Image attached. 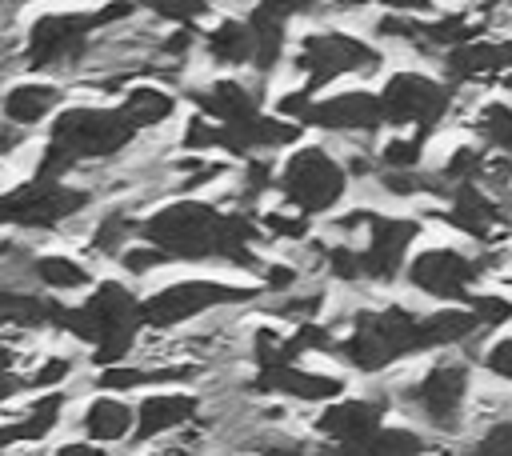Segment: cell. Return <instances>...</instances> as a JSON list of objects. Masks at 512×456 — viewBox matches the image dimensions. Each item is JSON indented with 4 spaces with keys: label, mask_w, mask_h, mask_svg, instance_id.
<instances>
[{
    "label": "cell",
    "mask_w": 512,
    "mask_h": 456,
    "mask_svg": "<svg viewBox=\"0 0 512 456\" xmlns=\"http://www.w3.org/2000/svg\"><path fill=\"white\" fill-rule=\"evenodd\" d=\"M260 232V220L248 212H224L200 196H172L140 220V240L152 244L168 264H228L244 272L264 268L256 252Z\"/></svg>",
    "instance_id": "obj_1"
},
{
    "label": "cell",
    "mask_w": 512,
    "mask_h": 456,
    "mask_svg": "<svg viewBox=\"0 0 512 456\" xmlns=\"http://www.w3.org/2000/svg\"><path fill=\"white\" fill-rule=\"evenodd\" d=\"M140 132L124 120L120 108L108 104H72L48 124V140L40 148V164L32 180H64L80 164L120 156Z\"/></svg>",
    "instance_id": "obj_2"
},
{
    "label": "cell",
    "mask_w": 512,
    "mask_h": 456,
    "mask_svg": "<svg viewBox=\"0 0 512 456\" xmlns=\"http://www.w3.org/2000/svg\"><path fill=\"white\" fill-rule=\"evenodd\" d=\"M144 328V296H136L124 280H100L80 304H68L60 316V332L92 348L100 368L124 364Z\"/></svg>",
    "instance_id": "obj_3"
},
{
    "label": "cell",
    "mask_w": 512,
    "mask_h": 456,
    "mask_svg": "<svg viewBox=\"0 0 512 456\" xmlns=\"http://www.w3.org/2000/svg\"><path fill=\"white\" fill-rule=\"evenodd\" d=\"M336 356L364 372L376 376L408 356H420V312L408 304H380V308H356L348 328L336 332Z\"/></svg>",
    "instance_id": "obj_4"
},
{
    "label": "cell",
    "mask_w": 512,
    "mask_h": 456,
    "mask_svg": "<svg viewBox=\"0 0 512 456\" xmlns=\"http://www.w3.org/2000/svg\"><path fill=\"white\" fill-rule=\"evenodd\" d=\"M136 4H104V8H52L40 12L24 32V68L28 72H56L80 64L92 36L136 16Z\"/></svg>",
    "instance_id": "obj_5"
},
{
    "label": "cell",
    "mask_w": 512,
    "mask_h": 456,
    "mask_svg": "<svg viewBox=\"0 0 512 456\" xmlns=\"http://www.w3.org/2000/svg\"><path fill=\"white\" fill-rule=\"evenodd\" d=\"M276 192L284 208L316 220L328 216L348 192V168L324 144H296L276 172Z\"/></svg>",
    "instance_id": "obj_6"
},
{
    "label": "cell",
    "mask_w": 512,
    "mask_h": 456,
    "mask_svg": "<svg viewBox=\"0 0 512 456\" xmlns=\"http://www.w3.org/2000/svg\"><path fill=\"white\" fill-rule=\"evenodd\" d=\"M384 52L352 32H336V28H320L296 40L292 48V68L304 76V92L316 96L324 84L344 80V76H372L380 72Z\"/></svg>",
    "instance_id": "obj_7"
},
{
    "label": "cell",
    "mask_w": 512,
    "mask_h": 456,
    "mask_svg": "<svg viewBox=\"0 0 512 456\" xmlns=\"http://www.w3.org/2000/svg\"><path fill=\"white\" fill-rule=\"evenodd\" d=\"M380 116L392 132H412L420 140H428L444 116L452 112V96L456 88L448 80H436L428 72L416 68H400L380 84Z\"/></svg>",
    "instance_id": "obj_8"
},
{
    "label": "cell",
    "mask_w": 512,
    "mask_h": 456,
    "mask_svg": "<svg viewBox=\"0 0 512 456\" xmlns=\"http://www.w3.org/2000/svg\"><path fill=\"white\" fill-rule=\"evenodd\" d=\"M264 288H244V284H228L216 276H188V280H172L156 292L144 296V328H184L216 308H236V304H252Z\"/></svg>",
    "instance_id": "obj_9"
},
{
    "label": "cell",
    "mask_w": 512,
    "mask_h": 456,
    "mask_svg": "<svg viewBox=\"0 0 512 456\" xmlns=\"http://www.w3.org/2000/svg\"><path fill=\"white\" fill-rule=\"evenodd\" d=\"M276 116L300 128H320V132H340V136H372L384 124L380 96L368 88H344L332 96H308L304 88H296L276 100Z\"/></svg>",
    "instance_id": "obj_10"
},
{
    "label": "cell",
    "mask_w": 512,
    "mask_h": 456,
    "mask_svg": "<svg viewBox=\"0 0 512 456\" xmlns=\"http://www.w3.org/2000/svg\"><path fill=\"white\" fill-rule=\"evenodd\" d=\"M92 204V192L68 180H24L0 192V228L20 232H52L80 216Z\"/></svg>",
    "instance_id": "obj_11"
},
{
    "label": "cell",
    "mask_w": 512,
    "mask_h": 456,
    "mask_svg": "<svg viewBox=\"0 0 512 456\" xmlns=\"http://www.w3.org/2000/svg\"><path fill=\"white\" fill-rule=\"evenodd\" d=\"M468 392H472V368L464 356H436L408 388L404 400L408 408L436 432H456L464 424V408H468Z\"/></svg>",
    "instance_id": "obj_12"
},
{
    "label": "cell",
    "mask_w": 512,
    "mask_h": 456,
    "mask_svg": "<svg viewBox=\"0 0 512 456\" xmlns=\"http://www.w3.org/2000/svg\"><path fill=\"white\" fill-rule=\"evenodd\" d=\"M484 272H488L484 256H472L452 244H428L408 260L404 280L412 292L452 308V304H468L476 296V284L484 280Z\"/></svg>",
    "instance_id": "obj_13"
},
{
    "label": "cell",
    "mask_w": 512,
    "mask_h": 456,
    "mask_svg": "<svg viewBox=\"0 0 512 456\" xmlns=\"http://www.w3.org/2000/svg\"><path fill=\"white\" fill-rule=\"evenodd\" d=\"M424 224L416 216H388V212H372L368 208V224L364 232L352 240L360 252V272L364 284H392L400 280V272L408 268V252L420 240Z\"/></svg>",
    "instance_id": "obj_14"
},
{
    "label": "cell",
    "mask_w": 512,
    "mask_h": 456,
    "mask_svg": "<svg viewBox=\"0 0 512 456\" xmlns=\"http://www.w3.org/2000/svg\"><path fill=\"white\" fill-rule=\"evenodd\" d=\"M440 216L448 228H456L460 236H468L476 244H492L508 224L504 200L496 192H488L484 184H452Z\"/></svg>",
    "instance_id": "obj_15"
},
{
    "label": "cell",
    "mask_w": 512,
    "mask_h": 456,
    "mask_svg": "<svg viewBox=\"0 0 512 456\" xmlns=\"http://www.w3.org/2000/svg\"><path fill=\"white\" fill-rule=\"evenodd\" d=\"M384 424H388V396H340V400L324 404L320 416L312 420V428L320 432V440L328 448L364 440L368 432H376Z\"/></svg>",
    "instance_id": "obj_16"
},
{
    "label": "cell",
    "mask_w": 512,
    "mask_h": 456,
    "mask_svg": "<svg viewBox=\"0 0 512 456\" xmlns=\"http://www.w3.org/2000/svg\"><path fill=\"white\" fill-rule=\"evenodd\" d=\"M256 392L268 396H284L296 404H332L344 396V380L336 372H320V368H304V364H276L252 376Z\"/></svg>",
    "instance_id": "obj_17"
},
{
    "label": "cell",
    "mask_w": 512,
    "mask_h": 456,
    "mask_svg": "<svg viewBox=\"0 0 512 456\" xmlns=\"http://www.w3.org/2000/svg\"><path fill=\"white\" fill-rule=\"evenodd\" d=\"M188 96H192L196 112L208 116V120L220 124V128H244V124H252L256 116H264L260 92H256L252 84L236 80V76H216V80H208L204 88H192Z\"/></svg>",
    "instance_id": "obj_18"
},
{
    "label": "cell",
    "mask_w": 512,
    "mask_h": 456,
    "mask_svg": "<svg viewBox=\"0 0 512 456\" xmlns=\"http://www.w3.org/2000/svg\"><path fill=\"white\" fill-rule=\"evenodd\" d=\"M300 12V4H256L244 20L252 28V72L268 80L284 52H288V16Z\"/></svg>",
    "instance_id": "obj_19"
},
{
    "label": "cell",
    "mask_w": 512,
    "mask_h": 456,
    "mask_svg": "<svg viewBox=\"0 0 512 456\" xmlns=\"http://www.w3.org/2000/svg\"><path fill=\"white\" fill-rule=\"evenodd\" d=\"M448 84H472V80H500L512 76V40H472L464 48H452L440 56Z\"/></svg>",
    "instance_id": "obj_20"
},
{
    "label": "cell",
    "mask_w": 512,
    "mask_h": 456,
    "mask_svg": "<svg viewBox=\"0 0 512 456\" xmlns=\"http://www.w3.org/2000/svg\"><path fill=\"white\" fill-rule=\"evenodd\" d=\"M60 112H64V88L52 80H16L0 100V116L16 132L36 128L44 120H56Z\"/></svg>",
    "instance_id": "obj_21"
},
{
    "label": "cell",
    "mask_w": 512,
    "mask_h": 456,
    "mask_svg": "<svg viewBox=\"0 0 512 456\" xmlns=\"http://www.w3.org/2000/svg\"><path fill=\"white\" fill-rule=\"evenodd\" d=\"M200 412V396L192 392H176V388H164V392H144V400L136 404V444H148V440H160L164 432H176L184 428L188 420H196Z\"/></svg>",
    "instance_id": "obj_22"
},
{
    "label": "cell",
    "mask_w": 512,
    "mask_h": 456,
    "mask_svg": "<svg viewBox=\"0 0 512 456\" xmlns=\"http://www.w3.org/2000/svg\"><path fill=\"white\" fill-rule=\"evenodd\" d=\"M80 428H84V440L88 444H120L136 432V408L116 396V392H100L88 400L84 416H80Z\"/></svg>",
    "instance_id": "obj_23"
},
{
    "label": "cell",
    "mask_w": 512,
    "mask_h": 456,
    "mask_svg": "<svg viewBox=\"0 0 512 456\" xmlns=\"http://www.w3.org/2000/svg\"><path fill=\"white\" fill-rule=\"evenodd\" d=\"M64 404H68L64 392H40L32 404H24L20 416L0 424V452L12 448V444H40L48 432H56V424L64 416Z\"/></svg>",
    "instance_id": "obj_24"
},
{
    "label": "cell",
    "mask_w": 512,
    "mask_h": 456,
    "mask_svg": "<svg viewBox=\"0 0 512 456\" xmlns=\"http://www.w3.org/2000/svg\"><path fill=\"white\" fill-rule=\"evenodd\" d=\"M64 308L68 304H60L52 296L0 284V328H20V332H28V328H60Z\"/></svg>",
    "instance_id": "obj_25"
},
{
    "label": "cell",
    "mask_w": 512,
    "mask_h": 456,
    "mask_svg": "<svg viewBox=\"0 0 512 456\" xmlns=\"http://www.w3.org/2000/svg\"><path fill=\"white\" fill-rule=\"evenodd\" d=\"M480 320L472 316L468 304H452V308H432L420 312V352H448L472 336H480Z\"/></svg>",
    "instance_id": "obj_26"
},
{
    "label": "cell",
    "mask_w": 512,
    "mask_h": 456,
    "mask_svg": "<svg viewBox=\"0 0 512 456\" xmlns=\"http://www.w3.org/2000/svg\"><path fill=\"white\" fill-rule=\"evenodd\" d=\"M428 452H432V440L408 424H384L364 440L324 448V456H428Z\"/></svg>",
    "instance_id": "obj_27"
},
{
    "label": "cell",
    "mask_w": 512,
    "mask_h": 456,
    "mask_svg": "<svg viewBox=\"0 0 512 456\" xmlns=\"http://www.w3.org/2000/svg\"><path fill=\"white\" fill-rule=\"evenodd\" d=\"M204 56L220 68H252V28L240 16H220L204 28Z\"/></svg>",
    "instance_id": "obj_28"
},
{
    "label": "cell",
    "mask_w": 512,
    "mask_h": 456,
    "mask_svg": "<svg viewBox=\"0 0 512 456\" xmlns=\"http://www.w3.org/2000/svg\"><path fill=\"white\" fill-rule=\"evenodd\" d=\"M116 108L124 112V120H128L136 132L160 128V124L172 120V112H176V92H168V88H160V84H148V80H144V84H128Z\"/></svg>",
    "instance_id": "obj_29"
},
{
    "label": "cell",
    "mask_w": 512,
    "mask_h": 456,
    "mask_svg": "<svg viewBox=\"0 0 512 456\" xmlns=\"http://www.w3.org/2000/svg\"><path fill=\"white\" fill-rule=\"evenodd\" d=\"M28 272H32V280L40 284V288H48V292H92L96 288V276H92V268L84 264V260H76V256H64V252H44V256H32L28 260Z\"/></svg>",
    "instance_id": "obj_30"
},
{
    "label": "cell",
    "mask_w": 512,
    "mask_h": 456,
    "mask_svg": "<svg viewBox=\"0 0 512 456\" xmlns=\"http://www.w3.org/2000/svg\"><path fill=\"white\" fill-rule=\"evenodd\" d=\"M140 220H144V216H132L128 208H108V212L96 220L92 236H88V240H92V252L120 260V256L132 248V236H140Z\"/></svg>",
    "instance_id": "obj_31"
},
{
    "label": "cell",
    "mask_w": 512,
    "mask_h": 456,
    "mask_svg": "<svg viewBox=\"0 0 512 456\" xmlns=\"http://www.w3.org/2000/svg\"><path fill=\"white\" fill-rule=\"evenodd\" d=\"M476 136L488 152L512 156V104L508 100H484L476 108Z\"/></svg>",
    "instance_id": "obj_32"
},
{
    "label": "cell",
    "mask_w": 512,
    "mask_h": 456,
    "mask_svg": "<svg viewBox=\"0 0 512 456\" xmlns=\"http://www.w3.org/2000/svg\"><path fill=\"white\" fill-rule=\"evenodd\" d=\"M376 160H380V172H420L424 140L412 136V132H392V136L376 148Z\"/></svg>",
    "instance_id": "obj_33"
},
{
    "label": "cell",
    "mask_w": 512,
    "mask_h": 456,
    "mask_svg": "<svg viewBox=\"0 0 512 456\" xmlns=\"http://www.w3.org/2000/svg\"><path fill=\"white\" fill-rule=\"evenodd\" d=\"M248 348H252V364H256V372L276 368V364H292V360H288V332H280V328H272V324L252 328Z\"/></svg>",
    "instance_id": "obj_34"
},
{
    "label": "cell",
    "mask_w": 512,
    "mask_h": 456,
    "mask_svg": "<svg viewBox=\"0 0 512 456\" xmlns=\"http://www.w3.org/2000/svg\"><path fill=\"white\" fill-rule=\"evenodd\" d=\"M260 228H264V232H272V240L304 244V240H308L312 220H308V216H300V212H292V208H268V212L260 216Z\"/></svg>",
    "instance_id": "obj_35"
},
{
    "label": "cell",
    "mask_w": 512,
    "mask_h": 456,
    "mask_svg": "<svg viewBox=\"0 0 512 456\" xmlns=\"http://www.w3.org/2000/svg\"><path fill=\"white\" fill-rule=\"evenodd\" d=\"M72 356H48V360H40L28 376H24V388H32V392H60V384L72 376Z\"/></svg>",
    "instance_id": "obj_36"
},
{
    "label": "cell",
    "mask_w": 512,
    "mask_h": 456,
    "mask_svg": "<svg viewBox=\"0 0 512 456\" xmlns=\"http://www.w3.org/2000/svg\"><path fill=\"white\" fill-rule=\"evenodd\" d=\"M468 308H472V316L480 320L484 332H492V328L512 320V296H504V292H476L468 300Z\"/></svg>",
    "instance_id": "obj_37"
},
{
    "label": "cell",
    "mask_w": 512,
    "mask_h": 456,
    "mask_svg": "<svg viewBox=\"0 0 512 456\" xmlns=\"http://www.w3.org/2000/svg\"><path fill=\"white\" fill-rule=\"evenodd\" d=\"M460 456H512V416L488 424Z\"/></svg>",
    "instance_id": "obj_38"
},
{
    "label": "cell",
    "mask_w": 512,
    "mask_h": 456,
    "mask_svg": "<svg viewBox=\"0 0 512 456\" xmlns=\"http://www.w3.org/2000/svg\"><path fill=\"white\" fill-rule=\"evenodd\" d=\"M152 16L168 20L172 28H200L204 16H212V4H200V0H180V4H148Z\"/></svg>",
    "instance_id": "obj_39"
},
{
    "label": "cell",
    "mask_w": 512,
    "mask_h": 456,
    "mask_svg": "<svg viewBox=\"0 0 512 456\" xmlns=\"http://www.w3.org/2000/svg\"><path fill=\"white\" fill-rule=\"evenodd\" d=\"M300 264H288V260H268L264 268H260V288L264 292H272V296H288V292H296L300 288Z\"/></svg>",
    "instance_id": "obj_40"
},
{
    "label": "cell",
    "mask_w": 512,
    "mask_h": 456,
    "mask_svg": "<svg viewBox=\"0 0 512 456\" xmlns=\"http://www.w3.org/2000/svg\"><path fill=\"white\" fill-rule=\"evenodd\" d=\"M164 264H168V260H164L152 244H144V240L132 244V248L120 256V268H124L128 276H148V272H156V268H164Z\"/></svg>",
    "instance_id": "obj_41"
},
{
    "label": "cell",
    "mask_w": 512,
    "mask_h": 456,
    "mask_svg": "<svg viewBox=\"0 0 512 456\" xmlns=\"http://www.w3.org/2000/svg\"><path fill=\"white\" fill-rule=\"evenodd\" d=\"M484 368L496 376V380H508L512 384V336H500L484 348Z\"/></svg>",
    "instance_id": "obj_42"
},
{
    "label": "cell",
    "mask_w": 512,
    "mask_h": 456,
    "mask_svg": "<svg viewBox=\"0 0 512 456\" xmlns=\"http://www.w3.org/2000/svg\"><path fill=\"white\" fill-rule=\"evenodd\" d=\"M16 392H24V376H16V360L8 348H0V408L4 400H12Z\"/></svg>",
    "instance_id": "obj_43"
},
{
    "label": "cell",
    "mask_w": 512,
    "mask_h": 456,
    "mask_svg": "<svg viewBox=\"0 0 512 456\" xmlns=\"http://www.w3.org/2000/svg\"><path fill=\"white\" fill-rule=\"evenodd\" d=\"M52 456H112V452L100 448V444H88V440H68V444H60Z\"/></svg>",
    "instance_id": "obj_44"
},
{
    "label": "cell",
    "mask_w": 512,
    "mask_h": 456,
    "mask_svg": "<svg viewBox=\"0 0 512 456\" xmlns=\"http://www.w3.org/2000/svg\"><path fill=\"white\" fill-rule=\"evenodd\" d=\"M152 456H164V452H152Z\"/></svg>",
    "instance_id": "obj_45"
},
{
    "label": "cell",
    "mask_w": 512,
    "mask_h": 456,
    "mask_svg": "<svg viewBox=\"0 0 512 456\" xmlns=\"http://www.w3.org/2000/svg\"><path fill=\"white\" fill-rule=\"evenodd\" d=\"M0 100H4V92H0Z\"/></svg>",
    "instance_id": "obj_46"
},
{
    "label": "cell",
    "mask_w": 512,
    "mask_h": 456,
    "mask_svg": "<svg viewBox=\"0 0 512 456\" xmlns=\"http://www.w3.org/2000/svg\"><path fill=\"white\" fill-rule=\"evenodd\" d=\"M0 456H4V452H0Z\"/></svg>",
    "instance_id": "obj_47"
}]
</instances>
